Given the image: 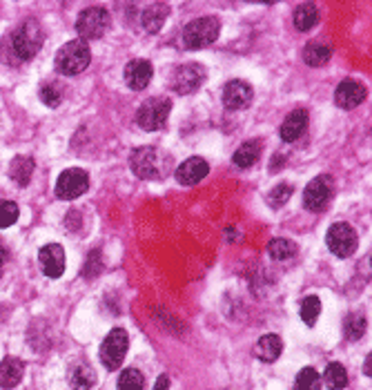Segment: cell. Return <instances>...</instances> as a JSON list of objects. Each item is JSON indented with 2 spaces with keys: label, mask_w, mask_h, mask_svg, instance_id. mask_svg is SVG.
I'll list each match as a JSON object with an SVG mask.
<instances>
[{
  "label": "cell",
  "mask_w": 372,
  "mask_h": 390,
  "mask_svg": "<svg viewBox=\"0 0 372 390\" xmlns=\"http://www.w3.org/2000/svg\"><path fill=\"white\" fill-rule=\"evenodd\" d=\"M43 40H45V31L38 21H25L9 34L11 50L18 62L32 60L40 52Z\"/></svg>",
  "instance_id": "cell-1"
},
{
  "label": "cell",
  "mask_w": 372,
  "mask_h": 390,
  "mask_svg": "<svg viewBox=\"0 0 372 390\" xmlns=\"http://www.w3.org/2000/svg\"><path fill=\"white\" fill-rule=\"evenodd\" d=\"M89 62H91L89 45L85 40H81V38H76V40H69V43H65L63 47H60L58 54H56L54 65H56L58 74L76 76V74L85 72L89 67Z\"/></svg>",
  "instance_id": "cell-2"
},
{
  "label": "cell",
  "mask_w": 372,
  "mask_h": 390,
  "mask_svg": "<svg viewBox=\"0 0 372 390\" xmlns=\"http://www.w3.org/2000/svg\"><path fill=\"white\" fill-rule=\"evenodd\" d=\"M219 31H221L219 18H214V16H203V18H196V21L185 25L183 43H185V47H190V50H201V47H208L219 38Z\"/></svg>",
  "instance_id": "cell-3"
},
{
  "label": "cell",
  "mask_w": 372,
  "mask_h": 390,
  "mask_svg": "<svg viewBox=\"0 0 372 390\" xmlns=\"http://www.w3.org/2000/svg\"><path fill=\"white\" fill-rule=\"evenodd\" d=\"M110 13L103 7H89L85 11H81L79 21H76V31H79L81 40H96L103 38L110 29Z\"/></svg>",
  "instance_id": "cell-4"
},
{
  "label": "cell",
  "mask_w": 372,
  "mask_h": 390,
  "mask_svg": "<svg viewBox=\"0 0 372 390\" xmlns=\"http://www.w3.org/2000/svg\"><path fill=\"white\" fill-rule=\"evenodd\" d=\"M130 348V337L123 328H114L101 343V362L107 370H118Z\"/></svg>",
  "instance_id": "cell-5"
},
{
  "label": "cell",
  "mask_w": 372,
  "mask_h": 390,
  "mask_svg": "<svg viewBox=\"0 0 372 390\" xmlns=\"http://www.w3.org/2000/svg\"><path fill=\"white\" fill-rule=\"evenodd\" d=\"M169 112H172V101L165 96H157V99H147L141 107H138L136 121L145 132H154L161 130L163 123L167 121Z\"/></svg>",
  "instance_id": "cell-6"
},
{
  "label": "cell",
  "mask_w": 372,
  "mask_h": 390,
  "mask_svg": "<svg viewBox=\"0 0 372 390\" xmlns=\"http://www.w3.org/2000/svg\"><path fill=\"white\" fill-rule=\"evenodd\" d=\"M325 243H328L330 252L339 259H348L354 255L356 245H359V237L350 223H334L330 225L328 234H325Z\"/></svg>",
  "instance_id": "cell-7"
},
{
  "label": "cell",
  "mask_w": 372,
  "mask_h": 390,
  "mask_svg": "<svg viewBox=\"0 0 372 390\" xmlns=\"http://www.w3.org/2000/svg\"><path fill=\"white\" fill-rule=\"evenodd\" d=\"M87 187H89V174L87 172L79 169V167H72V169H65L63 174L58 177L56 196L63 199V201H74V199H79L81 194H85Z\"/></svg>",
  "instance_id": "cell-8"
},
{
  "label": "cell",
  "mask_w": 372,
  "mask_h": 390,
  "mask_svg": "<svg viewBox=\"0 0 372 390\" xmlns=\"http://www.w3.org/2000/svg\"><path fill=\"white\" fill-rule=\"evenodd\" d=\"M161 159L154 147H138L130 154V167L138 179H159L161 177Z\"/></svg>",
  "instance_id": "cell-9"
},
{
  "label": "cell",
  "mask_w": 372,
  "mask_h": 390,
  "mask_svg": "<svg viewBox=\"0 0 372 390\" xmlns=\"http://www.w3.org/2000/svg\"><path fill=\"white\" fill-rule=\"evenodd\" d=\"M205 81V69L203 65H198V62H185L181 65L176 72H174V78H172V85L176 89V94H194L201 85Z\"/></svg>",
  "instance_id": "cell-10"
},
{
  "label": "cell",
  "mask_w": 372,
  "mask_h": 390,
  "mask_svg": "<svg viewBox=\"0 0 372 390\" xmlns=\"http://www.w3.org/2000/svg\"><path fill=\"white\" fill-rule=\"evenodd\" d=\"M38 261H40V268H43L45 274L52 277V279H58L60 274L65 272L67 257H65V250L60 247L58 243H47V245L40 247Z\"/></svg>",
  "instance_id": "cell-11"
},
{
  "label": "cell",
  "mask_w": 372,
  "mask_h": 390,
  "mask_svg": "<svg viewBox=\"0 0 372 390\" xmlns=\"http://www.w3.org/2000/svg\"><path fill=\"white\" fill-rule=\"evenodd\" d=\"M330 196H332V183H330V179L328 177H317V179L310 181L308 187H305V192H303V206L308 210L317 212V210H321L325 203L330 201Z\"/></svg>",
  "instance_id": "cell-12"
},
{
  "label": "cell",
  "mask_w": 372,
  "mask_h": 390,
  "mask_svg": "<svg viewBox=\"0 0 372 390\" xmlns=\"http://www.w3.org/2000/svg\"><path fill=\"white\" fill-rule=\"evenodd\" d=\"M252 99H254L252 87L245 81H239V78L237 81H230L223 89V105H225V109H232V112L250 107Z\"/></svg>",
  "instance_id": "cell-13"
},
{
  "label": "cell",
  "mask_w": 372,
  "mask_h": 390,
  "mask_svg": "<svg viewBox=\"0 0 372 390\" xmlns=\"http://www.w3.org/2000/svg\"><path fill=\"white\" fill-rule=\"evenodd\" d=\"M366 85L359 83V81H352V78H348V81H341L337 91H334V101L341 109H354L356 105H361L363 99H366Z\"/></svg>",
  "instance_id": "cell-14"
},
{
  "label": "cell",
  "mask_w": 372,
  "mask_h": 390,
  "mask_svg": "<svg viewBox=\"0 0 372 390\" xmlns=\"http://www.w3.org/2000/svg\"><path fill=\"white\" fill-rule=\"evenodd\" d=\"M210 172V165L205 159H201V156H192V159L183 161L179 167H176V181L181 185H196L198 181H203Z\"/></svg>",
  "instance_id": "cell-15"
},
{
  "label": "cell",
  "mask_w": 372,
  "mask_h": 390,
  "mask_svg": "<svg viewBox=\"0 0 372 390\" xmlns=\"http://www.w3.org/2000/svg\"><path fill=\"white\" fill-rule=\"evenodd\" d=\"M152 62L145 60V58H136V60H130L128 65H125V83L136 89V91H141L150 85L152 81Z\"/></svg>",
  "instance_id": "cell-16"
},
{
  "label": "cell",
  "mask_w": 372,
  "mask_h": 390,
  "mask_svg": "<svg viewBox=\"0 0 372 390\" xmlns=\"http://www.w3.org/2000/svg\"><path fill=\"white\" fill-rule=\"evenodd\" d=\"M308 112L305 109H294V112H290L281 125V138L286 140V143H292V140H297L303 136L305 128H308Z\"/></svg>",
  "instance_id": "cell-17"
},
{
  "label": "cell",
  "mask_w": 372,
  "mask_h": 390,
  "mask_svg": "<svg viewBox=\"0 0 372 390\" xmlns=\"http://www.w3.org/2000/svg\"><path fill=\"white\" fill-rule=\"evenodd\" d=\"M281 350H283V341L278 335H263L259 341H257V346H254V355L257 359H261V362H266V364H272L276 362L278 357H281Z\"/></svg>",
  "instance_id": "cell-18"
},
{
  "label": "cell",
  "mask_w": 372,
  "mask_h": 390,
  "mask_svg": "<svg viewBox=\"0 0 372 390\" xmlns=\"http://www.w3.org/2000/svg\"><path fill=\"white\" fill-rule=\"evenodd\" d=\"M23 372H25V364L16 357H7L3 359V364H0V386L11 390L16 388L23 379Z\"/></svg>",
  "instance_id": "cell-19"
},
{
  "label": "cell",
  "mask_w": 372,
  "mask_h": 390,
  "mask_svg": "<svg viewBox=\"0 0 372 390\" xmlns=\"http://www.w3.org/2000/svg\"><path fill=\"white\" fill-rule=\"evenodd\" d=\"M169 16V7L165 3H154V5H147L143 16H141V23L145 27V31H150V34H157V31H161L163 23L167 21Z\"/></svg>",
  "instance_id": "cell-20"
},
{
  "label": "cell",
  "mask_w": 372,
  "mask_h": 390,
  "mask_svg": "<svg viewBox=\"0 0 372 390\" xmlns=\"http://www.w3.org/2000/svg\"><path fill=\"white\" fill-rule=\"evenodd\" d=\"M32 174H34V159L32 156H16V159L11 161V165H9V179L16 183V185H21V187H25V185H29V181H32Z\"/></svg>",
  "instance_id": "cell-21"
},
{
  "label": "cell",
  "mask_w": 372,
  "mask_h": 390,
  "mask_svg": "<svg viewBox=\"0 0 372 390\" xmlns=\"http://www.w3.org/2000/svg\"><path fill=\"white\" fill-rule=\"evenodd\" d=\"M261 150H263V143L259 138H252V140H247V143H243L235 156H232V161H235L237 167H252L257 161H259V156H261Z\"/></svg>",
  "instance_id": "cell-22"
},
{
  "label": "cell",
  "mask_w": 372,
  "mask_h": 390,
  "mask_svg": "<svg viewBox=\"0 0 372 390\" xmlns=\"http://www.w3.org/2000/svg\"><path fill=\"white\" fill-rule=\"evenodd\" d=\"M96 384V372L89 364H79L74 366L69 372V386L72 390H89Z\"/></svg>",
  "instance_id": "cell-23"
},
{
  "label": "cell",
  "mask_w": 372,
  "mask_h": 390,
  "mask_svg": "<svg viewBox=\"0 0 372 390\" xmlns=\"http://www.w3.org/2000/svg\"><path fill=\"white\" fill-rule=\"evenodd\" d=\"M330 58H332V50L325 45H319V43H308L305 50H303V60L310 67H321Z\"/></svg>",
  "instance_id": "cell-24"
},
{
  "label": "cell",
  "mask_w": 372,
  "mask_h": 390,
  "mask_svg": "<svg viewBox=\"0 0 372 390\" xmlns=\"http://www.w3.org/2000/svg\"><path fill=\"white\" fill-rule=\"evenodd\" d=\"M323 381H325V386H328L330 390H344L348 386V372H346V368L341 364L332 362V364L325 366Z\"/></svg>",
  "instance_id": "cell-25"
},
{
  "label": "cell",
  "mask_w": 372,
  "mask_h": 390,
  "mask_svg": "<svg viewBox=\"0 0 372 390\" xmlns=\"http://www.w3.org/2000/svg\"><path fill=\"white\" fill-rule=\"evenodd\" d=\"M319 23V11L315 5H301L297 11H294V27H297L299 31H308V29H312L315 25Z\"/></svg>",
  "instance_id": "cell-26"
},
{
  "label": "cell",
  "mask_w": 372,
  "mask_h": 390,
  "mask_svg": "<svg viewBox=\"0 0 372 390\" xmlns=\"http://www.w3.org/2000/svg\"><path fill=\"white\" fill-rule=\"evenodd\" d=\"M366 333V317L361 312H352L344 321V335L348 341H359Z\"/></svg>",
  "instance_id": "cell-27"
},
{
  "label": "cell",
  "mask_w": 372,
  "mask_h": 390,
  "mask_svg": "<svg viewBox=\"0 0 372 390\" xmlns=\"http://www.w3.org/2000/svg\"><path fill=\"white\" fill-rule=\"evenodd\" d=\"M268 252L274 261H286L297 255V245H294L290 239H272L268 245Z\"/></svg>",
  "instance_id": "cell-28"
},
{
  "label": "cell",
  "mask_w": 372,
  "mask_h": 390,
  "mask_svg": "<svg viewBox=\"0 0 372 390\" xmlns=\"http://www.w3.org/2000/svg\"><path fill=\"white\" fill-rule=\"evenodd\" d=\"M145 388V377L141 370L136 368H125L118 374V390H143Z\"/></svg>",
  "instance_id": "cell-29"
},
{
  "label": "cell",
  "mask_w": 372,
  "mask_h": 390,
  "mask_svg": "<svg viewBox=\"0 0 372 390\" xmlns=\"http://www.w3.org/2000/svg\"><path fill=\"white\" fill-rule=\"evenodd\" d=\"M294 390H321V377L315 368L305 366L303 370H299L297 381H294Z\"/></svg>",
  "instance_id": "cell-30"
},
{
  "label": "cell",
  "mask_w": 372,
  "mask_h": 390,
  "mask_svg": "<svg viewBox=\"0 0 372 390\" xmlns=\"http://www.w3.org/2000/svg\"><path fill=\"white\" fill-rule=\"evenodd\" d=\"M321 315V299L315 294H310L305 296V299L301 301V319L305 325H315L317 319Z\"/></svg>",
  "instance_id": "cell-31"
},
{
  "label": "cell",
  "mask_w": 372,
  "mask_h": 390,
  "mask_svg": "<svg viewBox=\"0 0 372 390\" xmlns=\"http://www.w3.org/2000/svg\"><path fill=\"white\" fill-rule=\"evenodd\" d=\"M21 210L13 201H0V228H9L18 221Z\"/></svg>",
  "instance_id": "cell-32"
},
{
  "label": "cell",
  "mask_w": 372,
  "mask_h": 390,
  "mask_svg": "<svg viewBox=\"0 0 372 390\" xmlns=\"http://www.w3.org/2000/svg\"><path fill=\"white\" fill-rule=\"evenodd\" d=\"M292 185H288V183H278L276 187H272L270 190V194H268V203L272 208H281V206H286V203L290 201V196H292Z\"/></svg>",
  "instance_id": "cell-33"
},
{
  "label": "cell",
  "mask_w": 372,
  "mask_h": 390,
  "mask_svg": "<svg viewBox=\"0 0 372 390\" xmlns=\"http://www.w3.org/2000/svg\"><path fill=\"white\" fill-rule=\"evenodd\" d=\"M38 96H40V101L47 105V107H58L60 105V101H63V94H60V89L56 87V85H43L40 87V91H38Z\"/></svg>",
  "instance_id": "cell-34"
},
{
  "label": "cell",
  "mask_w": 372,
  "mask_h": 390,
  "mask_svg": "<svg viewBox=\"0 0 372 390\" xmlns=\"http://www.w3.org/2000/svg\"><path fill=\"white\" fill-rule=\"evenodd\" d=\"M101 268H103V265H101V252H98V250H94V252H91L89 259H87V265L83 268V274L87 279H91V277H96L101 272Z\"/></svg>",
  "instance_id": "cell-35"
},
{
  "label": "cell",
  "mask_w": 372,
  "mask_h": 390,
  "mask_svg": "<svg viewBox=\"0 0 372 390\" xmlns=\"http://www.w3.org/2000/svg\"><path fill=\"white\" fill-rule=\"evenodd\" d=\"M154 390H169V377L167 374H161V377L157 379V384H154Z\"/></svg>",
  "instance_id": "cell-36"
},
{
  "label": "cell",
  "mask_w": 372,
  "mask_h": 390,
  "mask_svg": "<svg viewBox=\"0 0 372 390\" xmlns=\"http://www.w3.org/2000/svg\"><path fill=\"white\" fill-rule=\"evenodd\" d=\"M7 257H9V252H7V247H5V243H3V241H0V268H3V265H5Z\"/></svg>",
  "instance_id": "cell-37"
},
{
  "label": "cell",
  "mask_w": 372,
  "mask_h": 390,
  "mask_svg": "<svg viewBox=\"0 0 372 390\" xmlns=\"http://www.w3.org/2000/svg\"><path fill=\"white\" fill-rule=\"evenodd\" d=\"M363 374L366 377H372V357L368 355V359L363 362Z\"/></svg>",
  "instance_id": "cell-38"
},
{
  "label": "cell",
  "mask_w": 372,
  "mask_h": 390,
  "mask_svg": "<svg viewBox=\"0 0 372 390\" xmlns=\"http://www.w3.org/2000/svg\"><path fill=\"white\" fill-rule=\"evenodd\" d=\"M0 277H3V268H0Z\"/></svg>",
  "instance_id": "cell-39"
}]
</instances>
